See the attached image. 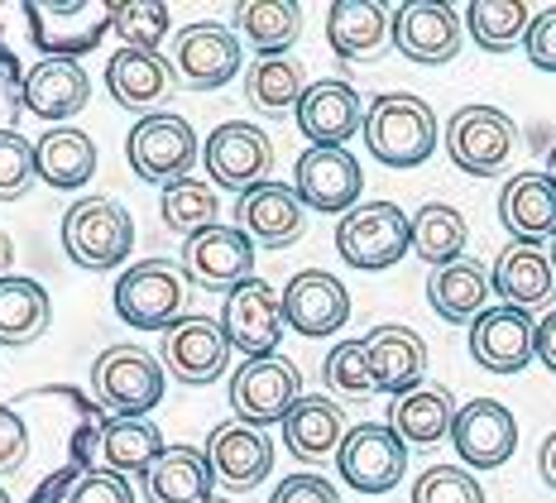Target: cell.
I'll use <instances>...</instances> for the list:
<instances>
[{
	"mask_svg": "<svg viewBox=\"0 0 556 503\" xmlns=\"http://www.w3.org/2000/svg\"><path fill=\"white\" fill-rule=\"evenodd\" d=\"M365 144L389 168H417L437 154V115L413 91H384L365 111Z\"/></svg>",
	"mask_w": 556,
	"mask_h": 503,
	"instance_id": "1",
	"label": "cell"
},
{
	"mask_svg": "<svg viewBox=\"0 0 556 503\" xmlns=\"http://www.w3.org/2000/svg\"><path fill=\"white\" fill-rule=\"evenodd\" d=\"M413 250V216L399 202H361L336 221V254L351 268L379 274Z\"/></svg>",
	"mask_w": 556,
	"mask_h": 503,
	"instance_id": "2",
	"label": "cell"
},
{
	"mask_svg": "<svg viewBox=\"0 0 556 503\" xmlns=\"http://www.w3.org/2000/svg\"><path fill=\"white\" fill-rule=\"evenodd\" d=\"M91 389H97L101 407H111L115 417H144L164 403L168 369L144 345H111L91 365Z\"/></svg>",
	"mask_w": 556,
	"mask_h": 503,
	"instance_id": "3",
	"label": "cell"
},
{
	"mask_svg": "<svg viewBox=\"0 0 556 503\" xmlns=\"http://www.w3.org/2000/svg\"><path fill=\"white\" fill-rule=\"evenodd\" d=\"M63 250L73 264L91 268H121L135 250V221L111 202V197H83L63 216Z\"/></svg>",
	"mask_w": 556,
	"mask_h": 503,
	"instance_id": "4",
	"label": "cell"
},
{
	"mask_svg": "<svg viewBox=\"0 0 556 503\" xmlns=\"http://www.w3.org/2000/svg\"><path fill=\"white\" fill-rule=\"evenodd\" d=\"M202 154L197 144V130L182 115H139L130 139H125V159H130L135 178L139 183H154V187H168L178 178H192V163Z\"/></svg>",
	"mask_w": 556,
	"mask_h": 503,
	"instance_id": "5",
	"label": "cell"
},
{
	"mask_svg": "<svg viewBox=\"0 0 556 503\" xmlns=\"http://www.w3.org/2000/svg\"><path fill=\"white\" fill-rule=\"evenodd\" d=\"M182 302H188V284L168 260L130 264L115 284V317L135 331H173L182 322Z\"/></svg>",
	"mask_w": 556,
	"mask_h": 503,
	"instance_id": "6",
	"label": "cell"
},
{
	"mask_svg": "<svg viewBox=\"0 0 556 503\" xmlns=\"http://www.w3.org/2000/svg\"><path fill=\"white\" fill-rule=\"evenodd\" d=\"M518 149V130L500 106H460L446 121V154L470 178H500Z\"/></svg>",
	"mask_w": 556,
	"mask_h": 503,
	"instance_id": "7",
	"label": "cell"
},
{
	"mask_svg": "<svg viewBox=\"0 0 556 503\" xmlns=\"http://www.w3.org/2000/svg\"><path fill=\"white\" fill-rule=\"evenodd\" d=\"M303 398V374H298L293 360L269 355V360H245L230 379V407H236V423L250 427H274L283 423L288 413Z\"/></svg>",
	"mask_w": 556,
	"mask_h": 503,
	"instance_id": "8",
	"label": "cell"
},
{
	"mask_svg": "<svg viewBox=\"0 0 556 503\" xmlns=\"http://www.w3.org/2000/svg\"><path fill=\"white\" fill-rule=\"evenodd\" d=\"M336 470L355 494H389L408 470V441L389 423H361L336 451Z\"/></svg>",
	"mask_w": 556,
	"mask_h": 503,
	"instance_id": "9",
	"label": "cell"
},
{
	"mask_svg": "<svg viewBox=\"0 0 556 503\" xmlns=\"http://www.w3.org/2000/svg\"><path fill=\"white\" fill-rule=\"evenodd\" d=\"M202 163H206V178L212 187H230V192L245 197L250 187L269 183L274 168V144L260 125L250 121H226L206 135L202 144Z\"/></svg>",
	"mask_w": 556,
	"mask_h": 503,
	"instance_id": "10",
	"label": "cell"
},
{
	"mask_svg": "<svg viewBox=\"0 0 556 503\" xmlns=\"http://www.w3.org/2000/svg\"><path fill=\"white\" fill-rule=\"evenodd\" d=\"M283 298L264 284V278H250L236 292H226L222 307V331L230 350H240L245 360H269L278 355V341H283Z\"/></svg>",
	"mask_w": 556,
	"mask_h": 503,
	"instance_id": "11",
	"label": "cell"
},
{
	"mask_svg": "<svg viewBox=\"0 0 556 503\" xmlns=\"http://www.w3.org/2000/svg\"><path fill=\"white\" fill-rule=\"evenodd\" d=\"M361 159L351 149H303L293 168V192L303 197V206L321 216H345L361 206Z\"/></svg>",
	"mask_w": 556,
	"mask_h": 503,
	"instance_id": "12",
	"label": "cell"
},
{
	"mask_svg": "<svg viewBox=\"0 0 556 503\" xmlns=\"http://www.w3.org/2000/svg\"><path fill=\"white\" fill-rule=\"evenodd\" d=\"M173 73L192 91L226 87L240 73V34L216 20H197L173 39Z\"/></svg>",
	"mask_w": 556,
	"mask_h": 503,
	"instance_id": "13",
	"label": "cell"
},
{
	"mask_svg": "<svg viewBox=\"0 0 556 503\" xmlns=\"http://www.w3.org/2000/svg\"><path fill=\"white\" fill-rule=\"evenodd\" d=\"M460 15L446 0H403L393 10V49L408 63L422 67H442L460 53Z\"/></svg>",
	"mask_w": 556,
	"mask_h": 503,
	"instance_id": "14",
	"label": "cell"
},
{
	"mask_svg": "<svg viewBox=\"0 0 556 503\" xmlns=\"http://www.w3.org/2000/svg\"><path fill=\"white\" fill-rule=\"evenodd\" d=\"M182 274L197 288L236 292L254 278V240L240 226H212L202 236L182 240Z\"/></svg>",
	"mask_w": 556,
	"mask_h": 503,
	"instance_id": "15",
	"label": "cell"
},
{
	"mask_svg": "<svg viewBox=\"0 0 556 503\" xmlns=\"http://www.w3.org/2000/svg\"><path fill=\"white\" fill-rule=\"evenodd\" d=\"M283 317L307 341H327L351 322V292L327 268H303L283 288Z\"/></svg>",
	"mask_w": 556,
	"mask_h": 503,
	"instance_id": "16",
	"label": "cell"
},
{
	"mask_svg": "<svg viewBox=\"0 0 556 503\" xmlns=\"http://www.w3.org/2000/svg\"><path fill=\"white\" fill-rule=\"evenodd\" d=\"M451 447L466 461V470H500L508 455L518 451V423L500 398H470L456 413Z\"/></svg>",
	"mask_w": 556,
	"mask_h": 503,
	"instance_id": "17",
	"label": "cell"
},
{
	"mask_svg": "<svg viewBox=\"0 0 556 503\" xmlns=\"http://www.w3.org/2000/svg\"><path fill=\"white\" fill-rule=\"evenodd\" d=\"M159 360H164V369L178 383H192V389H202V383H212V379H222V374H226V365H230V341H226L222 322H212V317H182L173 331H164V341H159Z\"/></svg>",
	"mask_w": 556,
	"mask_h": 503,
	"instance_id": "18",
	"label": "cell"
},
{
	"mask_svg": "<svg viewBox=\"0 0 556 503\" xmlns=\"http://www.w3.org/2000/svg\"><path fill=\"white\" fill-rule=\"evenodd\" d=\"M365 101L351 81L341 77H321L307 87L303 106H298V130L307 135L312 149H345L351 135H365Z\"/></svg>",
	"mask_w": 556,
	"mask_h": 503,
	"instance_id": "19",
	"label": "cell"
},
{
	"mask_svg": "<svg viewBox=\"0 0 556 503\" xmlns=\"http://www.w3.org/2000/svg\"><path fill=\"white\" fill-rule=\"evenodd\" d=\"M538 355V322L518 307H490L470 326V360L490 374H518Z\"/></svg>",
	"mask_w": 556,
	"mask_h": 503,
	"instance_id": "20",
	"label": "cell"
},
{
	"mask_svg": "<svg viewBox=\"0 0 556 503\" xmlns=\"http://www.w3.org/2000/svg\"><path fill=\"white\" fill-rule=\"evenodd\" d=\"M236 226L245 230L254 244H264V250H288V244L303 240L307 206H303V197H298L293 187L260 183L236 202Z\"/></svg>",
	"mask_w": 556,
	"mask_h": 503,
	"instance_id": "21",
	"label": "cell"
},
{
	"mask_svg": "<svg viewBox=\"0 0 556 503\" xmlns=\"http://www.w3.org/2000/svg\"><path fill=\"white\" fill-rule=\"evenodd\" d=\"M490 288L504 307L538 312L556 302V260L542 244H508L490 268Z\"/></svg>",
	"mask_w": 556,
	"mask_h": 503,
	"instance_id": "22",
	"label": "cell"
},
{
	"mask_svg": "<svg viewBox=\"0 0 556 503\" xmlns=\"http://www.w3.org/2000/svg\"><path fill=\"white\" fill-rule=\"evenodd\" d=\"M206 461H212V470H216V479H222L226 489L245 494V489L269 479L274 441L264 437L260 427H250V423H222L212 437H206Z\"/></svg>",
	"mask_w": 556,
	"mask_h": 503,
	"instance_id": "23",
	"label": "cell"
},
{
	"mask_svg": "<svg viewBox=\"0 0 556 503\" xmlns=\"http://www.w3.org/2000/svg\"><path fill=\"white\" fill-rule=\"evenodd\" d=\"M500 226L514 244H556V183L547 173H514L500 192Z\"/></svg>",
	"mask_w": 556,
	"mask_h": 503,
	"instance_id": "24",
	"label": "cell"
},
{
	"mask_svg": "<svg viewBox=\"0 0 556 503\" xmlns=\"http://www.w3.org/2000/svg\"><path fill=\"white\" fill-rule=\"evenodd\" d=\"M327 43L345 63H375L393 43V15L379 0H331L327 10Z\"/></svg>",
	"mask_w": 556,
	"mask_h": 503,
	"instance_id": "25",
	"label": "cell"
},
{
	"mask_svg": "<svg viewBox=\"0 0 556 503\" xmlns=\"http://www.w3.org/2000/svg\"><path fill=\"white\" fill-rule=\"evenodd\" d=\"M87 97H91V81L77 58H39L25 73V87H20L25 111L39 115V121H53V125L73 121V115L87 106Z\"/></svg>",
	"mask_w": 556,
	"mask_h": 503,
	"instance_id": "26",
	"label": "cell"
},
{
	"mask_svg": "<svg viewBox=\"0 0 556 503\" xmlns=\"http://www.w3.org/2000/svg\"><path fill=\"white\" fill-rule=\"evenodd\" d=\"M365 350H369V369H375V383L379 393H393V398H408L413 389H422L427 379V345L413 326H375L365 336Z\"/></svg>",
	"mask_w": 556,
	"mask_h": 503,
	"instance_id": "27",
	"label": "cell"
},
{
	"mask_svg": "<svg viewBox=\"0 0 556 503\" xmlns=\"http://www.w3.org/2000/svg\"><path fill=\"white\" fill-rule=\"evenodd\" d=\"M106 87L125 111L159 115V106H168L173 91H178V73L164 63V53L115 49V58L106 63Z\"/></svg>",
	"mask_w": 556,
	"mask_h": 503,
	"instance_id": "28",
	"label": "cell"
},
{
	"mask_svg": "<svg viewBox=\"0 0 556 503\" xmlns=\"http://www.w3.org/2000/svg\"><path fill=\"white\" fill-rule=\"evenodd\" d=\"M345 437H351V427H345L341 403H331V398H321V393H303L293 413L283 417V447L303 465L336 461Z\"/></svg>",
	"mask_w": 556,
	"mask_h": 503,
	"instance_id": "29",
	"label": "cell"
},
{
	"mask_svg": "<svg viewBox=\"0 0 556 503\" xmlns=\"http://www.w3.org/2000/svg\"><path fill=\"white\" fill-rule=\"evenodd\" d=\"M490 274H484L475 260H456L427 274V302L432 312L451 326H475L490 312Z\"/></svg>",
	"mask_w": 556,
	"mask_h": 503,
	"instance_id": "30",
	"label": "cell"
},
{
	"mask_svg": "<svg viewBox=\"0 0 556 503\" xmlns=\"http://www.w3.org/2000/svg\"><path fill=\"white\" fill-rule=\"evenodd\" d=\"M212 485H216V470L206 461V451L197 447H168L144 475L149 503H206L216 499Z\"/></svg>",
	"mask_w": 556,
	"mask_h": 503,
	"instance_id": "31",
	"label": "cell"
},
{
	"mask_svg": "<svg viewBox=\"0 0 556 503\" xmlns=\"http://www.w3.org/2000/svg\"><path fill=\"white\" fill-rule=\"evenodd\" d=\"M456 398L442 383H422V389H413L408 398H393L389 407V427L399 431L408 447H437V441L451 437V427H456Z\"/></svg>",
	"mask_w": 556,
	"mask_h": 503,
	"instance_id": "32",
	"label": "cell"
},
{
	"mask_svg": "<svg viewBox=\"0 0 556 503\" xmlns=\"http://www.w3.org/2000/svg\"><path fill=\"white\" fill-rule=\"evenodd\" d=\"M236 34L260 58H283L303 34V5L298 0H240Z\"/></svg>",
	"mask_w": 556,
	"mask_h": 503,
	"instance_id": "33",
	"label": "cell"
},
{
	"mask_svg": "<svg viewBox=\"0 0 556 503\" xmlns=\"http://www.w3.org/2000/svg\"><path fill=\"white\" fill-rule=\"evenodd\" d=\"M53 302L39 278L10 274L0 278V345H29L49 331Z\"/></svg>",
	"mask_w": 556,
	"mask_h": 503,
	"instance_id": "34",
	"label": "cell"
},
{
	"mask_svg": "<svg viewBox=\"0 0 556 503\" xmlns=\"http://www.w3.org/2000/svg\"><path fill=\"white\" fill-rule=\"evenodd\" d=\"M307 73L298 58H260V63L245 73V97L254 111L274 115V121H283V115H298V106H303L307 97Z\"/></svg>",
	"mask_w": 556,
	"mask_h": 503,
	"instance_id": "35",
	"label": "cell"
},
{
	"mask_svg": "<svg viewBox=\"0 0 556 503\" xmlns=\"http://www.w3.org/2000/svg\"><path fill=\"white\" fill-rule=\"evenodd\" d=\"M34 163H39V178L58 187V192H77L91 183L97 173V144L83 130H49L34 144Z\"/></svg>",
	"mask_w": 556,
	"mask_h": 503,
	"instance_id": "36",
	"label": "cell"
},
{
	"mask_svg": "<svg viewBox=\"0 0 556 503\" xmlns=\"http://www.w3.org/2000/svg\"><path fill=\"white\" fill-rule=\"evenodd\" d=\"M164 451H168L164 437H159V427L149 417H111L101 427V461L115 475H149V465Z\"/></svg>",
	"mask_w": 556,
	"mask_h": 503,
	"instance_id": "37",
	"label": "cell"
},
{
	"mask_svg": "<svg viewBox=\"0 0 556 503\" xmlns=\"http://www.w3.org/2000/svg\"><path fill=\"white\" fill-rule=\"evenodd\" d=\"M466 236H470L466 216L451 202H427L422 212L413 216V254L432 268L466 260Z\"/></svg>",
	"mask_w": 556,
	"mask_h": 503,
	"instance_id": "38",
	"label": "cell"
},
{
	"mask_svg": "<svg viewBox=\"0 0 556 503\" xmlns=\"http://www.w3.org/2000/svg\"><path fill=\"white\" fill-rule=\"evenodd\" d=\"M466 29L484 53H508L514 43L528 39L532 10L523 0H470L466 5Z\"/></svg>",
	"mask_w": 556,
	"mask_h": 503,
	"instance_id": "39",
	"label": "cell"
},
{
	"mask_svg": "<svg viewBox=\"0 0 556 503\" xmlns=\"http://www.w3.org/2000/svg\"><path fill=\"white\" fill-rule=\"evenodd\" d=\"M106 25L121 39V49L135 53H159V43L168 39V5L164 0H111L106 5Z\"/></svg>",
	"mask_w": 556,
	"mask_h": 503,
	"instance_id": "40",
	"label": "cell"
},
{
	"mask_svg": "<svg viewBox=\"0 0 556 503\" xmlns=\"http://www.w3.org/2000/svg\"><path fill=\"white\" fill-rule=\"evenodd\" d=\"M216 187L212 183H197V178H178L168 183L164 192H159V216H164L168 230H178V236H202V230L216 226Z\"/></svg>",
	"mask_w": 556,
	"mask_h": 503,
	"instance_id": "41",
	"label": "cell"
},
{
	"mask_svg": "<svg viewBox=\"0 0 556 503\" xmlns=\"http://www.w3.org/2000/svg\"><path fill=\"white\" fill-rule=\"evenodd\" d=\"M321 379H327L341 398H369V393H379L375 369H369L365 341H336L331 355H327V365H321Z\"/></svg>",
	"mask_w": 556,
	"mask_h": 503,
	"instance_id": "42",
	"label": "cell"
},
{
	"mask_svg": "<svg viewBox=\"0 0 556 503\" xmlns=\"http://www.w3.org/2000/svg\"><path fill=\"white\" fill-rule=\"evenodd\" d=\"M413 503H484V489L466 465H432L413 485Z\"/></svg>",
	"mask_w": 556,
	"mask_h": 503,
	"instance_id": "43",
	"label": "cell"
},
{
	"mask_svg": "<svg viewBox=\"0 0 556 503\" xmlns=\"http://www.w3.org/2000/svg\"><path fill=\"white\" fill-rule=\"evenodd\" d=\"M34 178H39L34 144L20 130H0V202H20Z\"/></svg>",
	"mask_w": 556,
	"mask_h": 503,
	"instance_id": "44",
	"label": "cell"
},
{
	"mask_svg": "<svg viewBox=\"0 0 556 503\" xmlns=\"http://www.w3.org/2000/svg\"><path fill=\"white\" fill-rule=\"evenodd\" d=\"M63 503H135V489L130 479L115 470H83Z\"/></svg>",
	"mask_w": 556,
	"mask_h": 503,
	"instance_id": "45",
	"label": "cell"
},
{
	"mask_svg": "<svg viewBox=\"0 0 556 503\" xmlns=\"http://www.w3.org/2000/svg\"><path fill=\"white\" fill-rule=\"evenodd\" d=\"M29 455V427L15 407L0 403V475H15Z\"/></svg>",
	"mask_w": 556,
	"mask_h": 503,
	"instance_id": "46",
	"label": "cell"
},
{
	"mask_svg": "<svg viewBox=\"0 0 556 503\" xmlns=\"http://www.w3.org/2000/svg\"><path fill=\"white\" fill-rule=\"evenodd\" d=\"M523 49H528L532 67L556 73V5H547V10H538V15H532V29H528Z\"/></svg>",
	"mask_w": 556,
	"mask_h": 503,
	"instance_id": "47",
	"label": "cell"
},
{
	"mask_svg": "<svg viewBox=\"0 0 556 503\" xmlns=\"http://www.w3.org/2000/svg\"><path fill=\"white\" fill-rule=\"evenodd\" d=\"M269 503H341V494H336V485L321 475H288L269 494Z\"/></svg>",
	"mask_w": 556,
	"mask_h": 503,
	"instance_id": "48",
	"label": "cell"
},
{
	"mask_svg": "<svg viewBox=\"0 0 556 503\" xmlns=\"http://www.w3.org/2000/svg\"><path fill=\"white\" fill-rule=\"evenodd\" d=\"M538 360L556 374V307L547 317H538Z\"/></svg>",
	"mask_w": 556,
	"mask_h": 503,
	"instance_id": "49",
	"label": "cell"
},
{
	"mask_svg": "<svg viewBox=\"0 0 556 503\" xmlns=\"http://www.w3.org/2000/svg\"><path fill=\"white\" fill-rule=\"evenodd\" d=\"M538 475H542L547 489H556V431L542 441V451H538Z\"/></svg>",
	"mask_w": 556,
	"mask_h": 503,
	"instance_id": "50",
	"label": "cell"
},
{
	"mask_svg": "<svg viewBox=\"0 0 556 503\" xmlns=\"http://www.w3.org/2000/svg\"><path fill=\"white\" fill-rule=\"evenodd\" d=\"M10 264H15V244H10V236L0 230V278H10Z\"/></svg>",
	"mask_w": 556,
	"mask_h": 503,
	"instance_id": "51",
	"label": "cell"
},
{
	"mask_svg": "<svg viewBox=\"0 0 556 503\" xmlns=\"http://www.w3.org/2000/svg\"><path fill=\"white\" fill-rule=\"evenodd\" d=\"M547 178L556 183V144H552V154H547Z\"/></svg>",
	"mask_w": 556,
	"mask_h": 503,
	"instance_id": "52",
	"label": "cell"
},
{
	"mask_svg": "<svg viewBox=\"0 0 556 503\" xmlns=\"http://www.w3.org/2000/svg\"><path fill=\"white\" fill-rule=\"evenodd\" d=\"M0 503H10V494H5V489H0Z\"/></svg>",
	"mask_w": 556,
	"mask_h": 503,
	"instance_id": "53",
	"label": "cell"
},
{
	"mask_svg": "<svg viewBox=\"0 0 556 503\" xmlns=\"http://www.w3.org/2000/svg\"><path fill=\"white\" fill-rule=\"evenodd\" d=\"M206 503H226V499H206Z\"/></svg>",
	"mask_w": 556,
	"mask_h": 503,
	"instance_id": "54",
	"label": "cell"
},
{
	"mask_svg": "<svg viewBox=\"0 0 556 503\" xmlns=\"http://www.w3.org/2000/svg\"><path fill=\"white\" fill-rule=\"evenodd\" d=\"M552 260H556V244H552Z\"/></svg>",
	"mask_w": 556,
	"mask_h": 503,
	"instance_id": "55",
	"label": "cell"
}]
</instances>
